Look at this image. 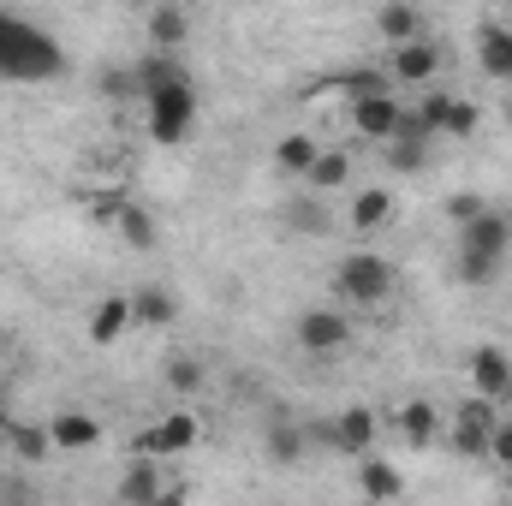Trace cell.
I'll return each mask as SVG.
<instances>
[{
  "label": "cell",
  "mask_w": 512,
  "mask_h": 506,
  "mask_svg": "<svg viewBox=\"0 0 512 506\" xmlns=\"http://www.w3.org/2000/svg\"><path fill=\"white\" fill-rule=\"evenodd\" d=\"M66 66V54L54 48L48 30L24 24V18H6L0 12V78H18V84H42Z\"/></svg>",
  "instance_id": "cell-1"
},
{
  "label": "cell",
  "mask_w": 512,
  "mask_h": 506,
  "mask_svg": "<svg viewBox=\"0 0 512 506\" xmlns=\"http://www.w3.org/2000/svg\"><path fill=\"white\" fill-rule=\"evenodd\" d=\"M334 292L346 304H382L387 292H393V262L376 251H352L340 262V274H334Z\"/></svg>",
  "instance_id": "cell-2"
},
{
  "label": "cell",
  "mask_w": 512,
  "mask_h": 506,
  "mask_svg": "<svg viewBox=\"0 0 512 506\" xmlns=\"http://www.w3.org/2000/svg\"><path fill=\"white\" fill-rule=\"evenodd\" d=\"M191 126H197V90H191V78L149 96V137L155 143H185Z\"/></svg>",
  "instance_id": "cell-3"
},
{
  "label": "cell",
  "mask_w": 512,
  "mask_h": 506,
  "mask_svg": "<svg viewBox=\"0 0 512 506\" xmlns=\"http://www.w3.org/2000/svg\"><path fill=\"white\" fill-rule=\"evenodd\" d=\"M489 435H495V399L471 393V399L453 411V453H465V459H489Z\"/></svg>",
  "instance_id": "cell-4"
},
{
  "label": "cell",
  "mask_w": 512,
  "mask_h": 506,
  "mask_svg": "<svg viewBox=\"0 0 512 506\" xmlns=\"http://www.w3.org/2000/svg\"><path fill=\"white\" fill-rule=\"evenodd\" d=\"M298 346L304 352H340V346H352V316L346 310H304L298 316Z\"/></svg>",
  "instance_id": "cell-5"
},
{
  "label": "cell",
  "mask_w": 512,
  "mask_h": 506,
  "mask_svg": "<svg viewBox=\"0 0 512 506\" xmlns=\"http://www.w3.org/2000/svg\"><path fill=\"white\" fill-rule=\"evenodd\" d=\"M399 96L393 90H370V96H352V126L364 131V137H376V143H387L393 131H399Z\"/></svg>",
  "instance_id": "cell-6"
},
{
  "label": "cell",
  "mask_w": 512,
  "mask_h": 506,
  "mask_svg": "<svg viewBox=\"0 0 512 506\" xmlns=\"http://www.w3.org/2000/svg\"><path fill=\"white\" fill-rule=\"evenodd\" d=\"M459 233H465V251L507 262V251H512V215H507V209H483V215H477V221H465Z\"/></svg>",
  "instance_id": "cell-7"
},
{
  "label": "cell",
  "mask_w": 512,
  "mask_h": 506,
  "mask_svg": "<svg viewBox=\"0 0 512 506\" xmlns=\"http://www.w3.org/2000/svg\"><path fill=\"white\" fill-rule=\"evenodd\" d=\"M441 72V48L435 42H393V54H387V78H399V84H429Z\"/></svg>",
  "instance_id": "cell-8"
},
{
  "label": "cell",
  "mask_w": 512,
  "mask_h": 506,
  "mask_svg": "<svg viewBox=\"0 0 512 506\" xmlns=\"http://www.w3.org/2000/svg\"><path fill=\"white\" fill-rule=\"evenodd\" d=\"M471 387H477L483 399H495V405L512 399V358L501 346H477V352H471Z\"/></svg>",
  "instance_id": "cell-9"
},
{
  "label": "cell",
  "mask_w": 512,
  "mask_h": 506,
  "mask_svg": "<svg viewBox=\"0 0 512 506\" xmlns=\"http://www.w3.org/2000/svg\"><path fill=\"white\" fill-rule=\"evenodd\" d=\"M185 447H197V417H191V411L161 417V423L137 441V453H149V459H173V453H185Z\"/></svg>",
  "instance_id": "cell-10"
},
{
  "label": "cell",
  "mask_w": 512,
  "mask_h": 506,
  "mask_svg": "<svg viewBox=\"0 0 512 506\" xmlns=\"http://www.w3.org/2000/svg\"><path fill=\"white\" fill-rule=\"evenodd\" d=\"M334 447H340L346 459H364V453L376 447V411H370V405L340 411V423H334Z\"/></svg>",
  "instance_id": "cell-11"
},
{
  "label": "cell",
  "mask_w": 512,
  "mask_h": 506,
  "mask_svg": "<svg viewBox=\"0 0 512 506\" xmlns=\"http://www.w3.org/2000/svg\"><path fill=\"white\" fill-rule=\"evenodd\" d=\"M477 60H483L489 78H507L512 84V30L507 24H483L477 30Z\"/></svg>",
  "instance_id": "cell-12"
},
{
  "label": "cell",
  "mask_w": 512,
  "mask_h": 506,
  "mask_svg": "<svg viewBox=\"0 0 512 506\" xmlns=\"http://www.w3.org/2000/svg\"><path fill=\"white\" fill-rule=\"evenodd\" d=\"M131 328V298H120V292H108L96 310H90V340L96 346H114L120 334Z\"/></svg>",
  "instance_id": "cell-13"
},
{
  "label": "cell",
  "mask_w": 512,
  "mask_h": 506,
  "mask_svg": "<svg viewBox=\"0 0 512 506\" xmlns=\"http://www.w3.org/2000/svg\"><path fill=\"white\" fill-rule=\"evenodd\" d=\"M131 78H137V96L149 102L155 90H167V84H185V66L173 60V48H155V54H149V60H143Z\"/></svg>",
  "instance_id": "cell-14"
},
{
  "label": "cell",
  "mask_w": 512,
  "mask_h": 506,
  "mask_svg": "<svg viewBox=\"0 0 512 506\" xmlns=\"http://www.w3.org/2000/svg\"><path fill=\"white\" fill-rule=\"evenodd\" d=\"M316 155H322V143H316L310 131H292V137L274 143V167H280L286 179H304V173L316 167Z\"/></svg>",
  "instance_id": "cell-15"
},
{
  "label": "cell",
  "mask_w": 512,
  "mask_h": 506,
  "mask_svg": "<svg viewBox=\"0 0 512 506\" xmlns=\"http://www.w3.org/2000/svg\"><path fill=\"white\" fill-rule=\"evenodd\" d=\"M173 316H179V298L173 292H161V286L131 292V328H167Z\"/></svg>",
  "instance_id": "cell-16"
},
{
  "label": "cell",
  "mask_w": 512,
  "mask_h": 506,
  "mask_svg": "<svg viewBox=\"0 0 512 506\" xmlns=\"http://www.w3.org/2000/svg\"><path fill=\"white\" fill-rule=\"evenodd\" d=\"M48 435H54V447H66V453H84V447L102 441V429H96L90 411H60V417L48 423Z\"/></svg>",
  "instance_id": "cell-17"
},
{
  "label": "cell",
  "mask_w": 512,
  "mask_h": 506,
  "mask_svg": "<svg viewBox=\"0 0 512 506\" xmlns=\"http://www.w3.org/2000/svg\"><path fill=\"white\" fill-rule=\"evenodd\" d=\"M376 30L387 36V48H393V42H417V36H423V12H417L411 0H387L382 12H376Z\"/></svg>",
  "instance_id": "cell-18"
},
{
  "label": "cell",
  "mask_w": 512,
  "mask_h": 506,
  "mask_svg": "<svg viewBox=\"0 0 512 506\" xmlns=\"http://www.w3.org/2000/svg\"><path fill=\"white\" fill-rule=\"evenodd\" d=\"M399 435H405L411 447H429V441L441 435V411H435L429 399H411V405H399Z\"/></svg>",
  "instance_id": "cell-19"
},
{
  "label": "cell",
  "mask_w": 512,
  "mask_h": 506,
  "mask_svg": "<svg viewBox=\"0 0 512 506\" xmlns=\"http://www.w3.org/2000/svg\"><path fill=\"white\" fill-rule=\"evenodd\" d=\"M387 221H393V191L370 185V191L352 197V227H358V233H382Z\"/></svg>",
  "instance_id": "cell-20"
},
{
  "label": "cell",
  "mask_w": 512,
  "mask_h": 506,
  "mask_svg": "<svg viewBox=\"0 0 512 506\" xmlns=\"http://www.w3.org/2000/svg\"><path fill=\"white\" fill-rule=\"evenodd\" d=\"M358 489H364L370 501H399V495H405V477H399L387 459H370V453H364V465H358Z\"/></svg>",
  "instance_id": "cell-21"
},
{
  "label": "cell",
  "mask_w": 512,
  "mask_h": 506,
  "mask_svg": "<svg viewBox=\"0 0 512 506\" xmlns=\"http://www.w3.org/2000/svg\"><path fill=\"white\" fill-rule=\"evenodd\" d=\"M114 227L126 233V245H131V251H155V245H161V227H155V221H149V209H137V203H120Z\"/></svg>",
  "instance_id": "cell-22"
},
{
  "label": "cell",
  "mask_w": 512,
  "mask_h": 506,
  "mask_svg": "<svg viewBox=\"0 0 512 506\" xmlns=\"http://www.w3.org/2000/svg\"><path fill=\"white\" fill-rule=\"evenodd\" d=\"M304 179H310L316 191H340V185L352 179V155H346V149H322V155H316V167H310Z\"/></svg>",
  "instance_id": "cell-23"
},
{
  "label": "cell",
  "mask_w": 512,
  "mask_h": 506,
  "mask_svg": "<svg viewBox=\"0 0 512 506\" xmlns=\"http://www.w3.org/2000/svg\"><path fill=\"white\" fill-rule=\"evenodd\" d=\"M6 447L18 453V459H48V447H54V435L48 429H36V423H6Z\"/></svg>",
  "instance_id": "cell-24"
},
{
  "label": "cell",
  "mask_w": 512,
  "mask_h": 506,
  "mask_svg": "<svg viewBox=\"0 0 512 506\" xmlns=\"http://www.w3.org/2000/svg\"><path fill=\"white\" fill-rule=\"evenodd\" d=\"M149 42L155 48H179L185 42V12L179 6H155L149 12Z\"/></svg>",
  "instance_id": "cell-25"
},
{
  "label": "cell",
  "mask_w": 512,
  "mask_h": 506,
  "mask_svg": "<svg viewBox=\"0 0 512 506\" xmlns=\"http://www.w3.org/2000/svg\"><path fill=\"white\" fill-rule=\"evenodd\" d=\"M268 459L274 465H298L304 459V429L298 423H274L268 429Z\"/></svg>",
  "instance_id": "cell-26"
},
{
  "label": "cell",
  "mask_w": 512,
  "mask_h": 506,
  "mask_svg": "<svg viewBox=\"0 0 512 506\" xmlns=\"http://www.w3.org/2000/svg\"><path fill=\"white\" fill-rule=\"evenodd\" d=\"M477 126H483V108H477V102H465V96H447L441 131H447V137H471Z\"/></svg>",
  "instance_id": "cell-27"
},
{
  "label": "cell",
  "mask_w": 512,
  "mask_h": 506,
  "mask_svg": "<svg viewBox=\"0 0 512 506\" xmlns=\"http://www.w3.org/2000/svg\"><path fill=\"white\" fill-rule=\"evenodd\" d=\"M120 501H161V477H155L149 453H143V465H137L126 483H120Z\"/></svg>",
  "instance_id": "cell-28"
},
{
  "label": "cell",
  "mask_w": 512,
  "mask_h": 506,
  "mask_svg": "<svg viewBox=\"0 0 512 506\" xmlns=\"http://www.w3.org/2000/svg\"><path fill=\"white\" fill-rule=\"evenodd\" d=\"M459 280L465 286H495L501 280V262L495 256H477V251H459Z\"/></svg>",
  "instance_id": "cell-29"
},
{
  "label": "cell",
  "mask_w": 512,
  "mask_h": 506,
  "mask_svg": "<svg viewBox=\"0 0 512 506\" xmlns=\"http://www.w3.org/2000/svg\"><path fill=\"white\" fill-rule=\"evenodd\" d=\"M393 78L387 72H376V66H358V72H340V90L346 96H370V90H387Z\"/></svg>",
  "instance_id": "cell-30"
},
{
  "label": "cell",
  "mask_w": 512,
  "mask_h": 506,
  "mask_svg": "<svg viewBox=\"0 0 512 506\" xmlns=\"http://www.w3.org/2000/svg\"><path fill=\"white\" fill-rule=\"evenodd\" d=\"M167 387H173V393H197V387H203V364H197V358H173V364H167Z\"/></svg>",
  "instance_id": "cell-31"
},
{
  "label": "cell",
  "mask_w": 512,
  "mask_h": 506,
  "mask_svg": "<svg viewBox=\"0 0 512 506\" xmlns=\"http://www.w3.org/2000/svg\"><path fill=\"white\" fill-rule=\"evenodd\" d=\"M483 209H489V203H483L477 191H459V197H447V221H459V227H465V221H477Z\"/></svg>",
  "instance_id": "cell-32"
},
{
  "label": "cell",
  "mask_w": 512,
  "mask_h": 506,
  "mask_svg": "<svg viewBox=\"0 0 512 506\" xmlns=\"http://www.w3.org/2000/svg\"><path fill=\"white\" fill-rule=\"evenodd\" d=\"M489 459L512 477V423H495V435H489Z\"/></svg>",
  "instance_id": "cell-33"
},
{
  "label": "cell",
  "mask_w": 512,
  "mask_h": 506,
  "mask_svg": "<svg viewBox=\"0 0 512 506\" xmlns=\"http://www.w3.org/2000/svg\"><path fill=\"white\" fill-rule=\"evenodd\" d=\"M292 227H298V233H322V227H328V215H322L316 203H298V209H292Z\"/></svg>",
  "instance_id": "cell-34"
},
{
  "label": "cell",
  "mask_w": 512,
  "mask_h": 506,
  "mask_svg": "<svg viewBox=\"0 0 512 506\" xmlns=\"http://www.w3.org/2000/svg\"><path fill=\"white\" fill-rule=\"evenodd\" d=\"M0 423H6V381H0Z\"/></svg>",
  "instance_id": "cell-35"
},
{
  "label": "cell",
  "mask_w": 512,
  "mask_h": 506,
  "mask_svg": "<svg viewBox=\"0 0 512 506\" xmlns=\"http://www.w3.org/2000/svg\"><path fill=\"white\" fill-rule=\"evenodd\" d=\"M507 126H512V102H507Z\"/></svg>",
  "instance_id": "cell-36"
},
{
  "label": "cell",
  "mask_w": 512,
  "mask_h": 506,
  "mask_svg": "<svg viewBox=\"0 0 512 506\" xmlns=\"http://www.w3.org/2000/svg\"><path fill=\"white\" fill-rule=\"evenodd\" d=\"M0 352H6V334H0Z\"/></svg>",
  "instance_id": "cell-37"
}]
</instances>
